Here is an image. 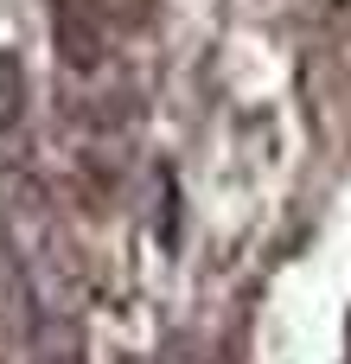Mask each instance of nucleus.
Masks as SVG:
<instances>
[{
  "instance_id": "nucleus-2",
  "label": "nucleus",
  "mask_w": 351,
  "mask_h": 364,
  "mask_svg": "<svg viewBox=\"0 0 351 364\" xmlns=\"http://www.w3.org/2000/svg\"><path fill=\"white\" fill-rule=\"evenodd\" d=\"M26 364H83V339H77V326H70V320H45V326L32 333Z\"/></svg>"
},
{
  "instance_id": "nucleus-3",
  "label": "nucleus",
  "mask_w": 351,
  "mask_h": 364,
  "mask_svg": "<svg viewBox=\"0 0 351 364\" xmlns=\"http://www.w3.org/2000/svg\"><path fill=\"white\" fill-rule=\"evenodd\" d=\"M19 115H26V70L13 51H0V134H13Z\"/></svg>"
},
{
  "instance_id": "nucleus-4",
  "label": "nucleus",
  "mask_w": 351,
  "mask_h": 364,
  "mask_svg": "<svg viewBox=\"0 0 351 364\" xmlns=\"http://www.w3.org/2000/svg\"><path fill=\"white\" fill-rule=\"evenodd\" d=\"M96 13H102L109 26H122V32H141V26L153 19V0H96Z\"/></svg>"
},
{
  "instance_id": "nucleus-1",
  "label": "nucleus",
  "mask_w": 351,
  "mask_h": 364,
  "mask_svg": "<svg viewBox=\"0 0 351 364\" xmlns=\"http://www.w3.org/2000/svg\"><path fill=\"white\" fill-rule=\"evenodd\" d=\"M58 51H64L70 70L102 64V13H96V0H58Z\"/></svg>"
}]
</instances>
